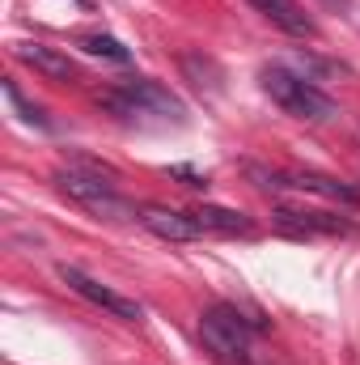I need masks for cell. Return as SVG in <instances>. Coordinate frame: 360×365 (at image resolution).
Wrapping results in <instances>:
<instances>
[{"label": "cell", "instance_id": "obj_5", "mask_svg": "<svg viewBox=\"0 0 360 365\" xmlns=\"http://www.w3.org/2000/svg\"><path fill=\"white\" fill-rule=\"evenodd\" d=\"M246 175L263 191H297V195H318V200H339V204H360V195L348 182L318 175V170H268V166H246Z\"/></svg>", "mask_w": 360, "mask_h": 365}, {"label": "cell", "instance_id": "obj_2", "mask_svg": "<svg viewBox=\"0 0 360 365\" xmlns=\"http://www.w3.org/2000/svg\"><path fill=\"white\" fill-rule=\"evenodd\" d=\"M115 175L110 170H102V166H90V170H81V166H68V170H60L55 175V187L73 200V204H81V208H90L97 217H106V221H140V212L115 191Z\"/></svg>", "mask_w": 360, "mask_h": 365}, {"label": "cell", "instance_id": "obj_12", "mask_svg": "<svg viewBox=\"0 0 360 365\" xmlns=\"http://www.w3.org/2000/svg\"><path fill=\"white\" fill-rule=\"evenodd\" d=\"M77 47L90 51V56H102V60H115V64H127L132 60V51L115 34H77Z\"/></svg>", "mask_w": 360, "mask_h": 365}, {"label": "cell", "instance_id": "obj_6", "mask_svg": "<svg viewBox=\"0 0 360 365\" xmlns=\"http://www.w3.org/2000/svg\"><path fill=\"white\" fill-rule=\"evenodd\" d=\"M60 280L77 293V297H85L93 302L97 310H106V314H115V319H123V323H140L144 319V310H140V302H132V297H123V293H115L110 284H102V280H93L90 272H81V268H73V264H64L60 268Z\"/></svg>", "mask_w": 360, "mask_h": 365}, {"label": "cell", "instance_id": "obj_10", "mask_svg": "<svg viewBox=\"0 0 360 365\" xmlns=\"http://www.w3.org/2000/svg\"><path fill=\"white\" fill-rule=\"evenodd\" d=\"M275 225L284 234H297V238H314V234H344L348 221L331 217V212H318V208H280L275 212Z\"/></svg>", "mask_w": 360, "mask_h": 365}, {"label": "cell", "instance_id": "obj_13", "mask_svg": "<svg viewBox=\"0 0 360 365\" xmlns=\"http://www.w3.org/2000/svg\"><path fill=\"white\" fill-rule=\"evenodd\" d=\"M4 98H9V102H13V106L21 110V119H26V123H34V128H51V123L43 119V110H38V106H30V102H26V98L17 93V86H13V81L4 86Z\"/></svg>", "mask_w": 360, "mask_h": 365}, {"label": "cell", "instance_id": "obj_1", "mask_svg": "<svg viewBox=\"0 0 360 365\" xmlns=\"http://www.w3.org/2000/svg\"><path fill=\"white\" fill-rule=\"evenodd\" d=\"M199 340L203 349L225 365H259V340L255 327L242 319V310L233 306H212L199 319Z\"/></svg>", "mask_w": 360, "mask_h": 365}, {"label": "cell", "instance_id": "obj_8", "mask_svg": "<svg viewBox=\"0 0 360 365\" xmlns=\"http://www.w3.org/2000/svg\"><path fill=\"white\" fill-rule=\"evenodd\" d=\"M17 60L30 64L34 73H43L47 81H81V68L68 51L51 47V43H17Z\"/></svg>", "mask_w": 360, "mask_h": 365}, {"label": "cell", "instance_id": "obj_9", "mask_svg": "<svg viewBox=\"0 0 360 365\" xmlns=\"http://www.w3.org/2000/svg\"><path fill=\"white\" fill-rule=\"evenodd\" d=\"M255 4V13H263L275 30H284V34H292V38H314L318 34V26H314V17L297 4V0H250Z\"/></svg>", "mask_w": 360, "mask_h": 365}, {"label": "cell", "instance_id": "obj_14", "mask_svg": "<svg viewBox=\"0 0 360 365\" xmlns=\"http://www.w3.org/2000/svg\"><path fill=\"white\" fill-rule=\"evenodd\" d=\"M331 4H335V0H331Z\"/></svg>", "mask_w": 360, "mask_h": 365}, {"label": "cell", "instance_id": "obj_7", "mask_svg": "<svg viewBox=\"0 0 360 365\" xmlns=\"http://www.w3.org/2000/svg\"><path fill=\"white\" fill-rule=\"evenodd\" d=\"M140 225L149 234L166 238V242H195V238H203L195 212H179V208H166V204H144L140 208Z\"/></svg>", "mask_w": 360, "mask_h": 365}, {"label": "cell", "instance_id": "obj_11", "mask_svg": "<svg viewBox=\"0 0 360 365\" xmlns=\"http://www.w3.org/2000/svg\"><path fill=\"white\" fill-rule=\"evenodd\" d=\"M195 221L203 234H255L250 217L246 212H233V208H195Z\"/></svg>", "mask_w": 360, "mask_h": 365}, {"label": "cell", "instance_id": "obj_4", "mask_svg": "<svg viewBox=\"0 0 360 365\" xmlns=\"http://www.w3.org/2000/svg\"><path fill=\"white\" fill-rule=\"evenodd\" d=\"M259 86L268 93L271 102L284 110V115H292V119H331L335 115V102L327 98V93L318 90L309 77H301V73H292V68H284V64H271L259 73Z\"/></svg>", "mask_w": 360, "mask_h": 365}, {"label": "cell", "instance_id": "obj_3", "mask_svg": "<svg viewBox=\"0 0 360 365\" xmlns=\"http://www.w3.org/2000/svg\"><path fill=\"white\" fill-rule=\"evenodd\" d=\"M102 106L115 110L127 123H149V119H157V123H182L186 119V106L166 86H157V81H123L119 90H110L102 98Z\"/></svg>", "mask_w": 360, "mask_h": 365}]
</instances>
